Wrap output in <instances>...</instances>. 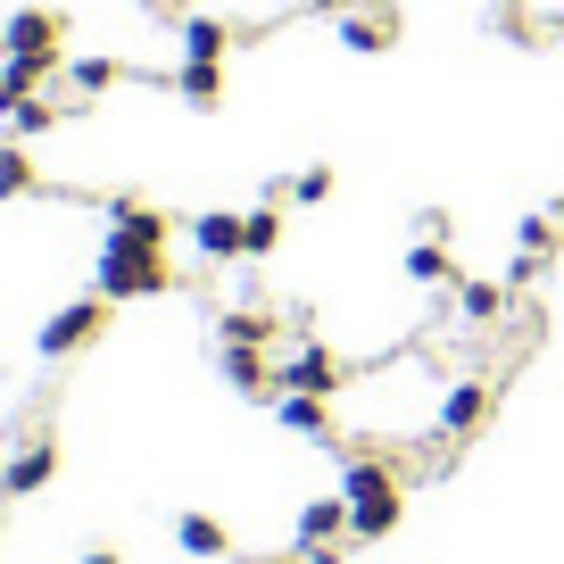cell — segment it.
Masks as SVG:
<instances>
[{"mask_svg": "<svg viewBox=\"0 0 564 564\" xmlns=\"http://www.w3.org/2000/svg\"><path fill=\"white\" fill-rule=\"evenodd\" d=\"M340 498H349V540H390L399 514H406V490H399V474H390V457H349Z\"/></svg>", "mask_w": 564, "mask_h": 564, "instance_id": "6da1fadb", "label": "cell"}, {"mask_svg": "<svg viewBox=\"0 0 564 564\" xmlns=\"http://www.w3.org/2000/svg\"><path fill=\"white\" fill-rule=\"evenodd\" d=\"M159 291H175V265H166V249L108 232V249H100V300H159Z\"/></svg>", "mask_w": 564, "mask_h": 564, "instance_id": "7a4b0ae2", "label": "cell"}, {"mask_svg": "<svg viewBox=\"0 0 564 564\" xmlns=\"http://www.w3.org/2000/svg\"><path fill=\"white\" fill-rule=\"evenodd\" d=\"M0 51L18 58V67L51 75V67H58V51H67V18H51V9H18V18L0 25Z\"/></svg>", "mask_w": 564, "mask_h": 564, "instance_id": "3957f363", "label": "cell"}, {"mask_svg": "<svg viewBox=\"0 0 564 564\" xmlns=\"http://www.w3.org/2000/svg\"><path fill=\"white\" fill-rule=\"evenodd\" d=\"M58 481V432H34V441L18 448V457L0 465V498H34Z\"/></svg>", "mask_w": 564, "mask_h": 564, "instance_id": "277c9868", "label": "cell"}, {"mask_svg": "<svg viewBox=\"0 0 564 564\" xmlns=\"http://www.w3.org/2000/svg\"><path fill=\"white\" fill-rule=\"evenodd\" d=\"M108 307H117V300H67V307H58L51 324H42V357H75L84 340H100Z\"/></svg>", "mask_w": 564, "mask_h": 564, "instance_id": "5b68a950", "label": "cell"}, {"mask_svg": "<svg viewBox=\"0 0 564 564\" xmlns=\"http://www.w3.org/2000/svg\"><path fill=\"white\" fill-rule=\"evenodd\" d=\"M274 390H307V399H333L340 390V357L324 349V340H307V349H291L274 366Z\"/></svg>", "mask_w": 564, "mask_h": 564, "instance_id": "8992f818", "label": "cell"}, {"mask_svg": "<svg viewBox=\"0 0 564 564\" xmlns=\"http://www.w3.org/2000/svg\"><path fill=\"white\" fill-rule=\"evenodd\" d=\"M390 42H399V0H366V9L340 18V51L373 58V51H390Z\"/></svg>", "mask_w": 564, "mask_h": 564, "instance_id": "52a82bcc", "label": "cell"}, {"mask_svg": "<svg viewBox=\"0 0 564 564\" xmlns=\"http://www.w3.org/2000/svg\"><path fill=\"white\" fill-rule=\"evenodd\" d=\"M481 415H490V382H448V399H441V441L481 432Z\"/></svg>", "mask_w": 564, "mask_h": 564, "instance_id": "ba28073f", "label": "cell"}, {"mask_svg": "<svg viewBox=\"0 0 564 564\" xmlns=\"http://www.w3.org/2000/svg\"><path fill=\"white\" fill-rule=\"evenodd\" d=\"M274 423L300 432V441H324L333 432V399H307V390H274Z\"/></svg>", "mask_w": 564, "mask_h": 564, "instance_id": "9c48e42d", "label": "cell"}, {"mask_svg": "<svg viewBox=\"0 0 564 564\" xmlns=\"http://www.w3.org/2000/svg\"><path fill=\"white\" fill-rule=\"evenodd\" d=\"M340 531H349V498H307V507H300V547H333L340 540Z\"/></svg>", "mask_w": 564, "mask_h": 564, "instance_id": "30bf717a", "label": "cell"}, {"mask_svg": "<svg viewBox=\"0 0 564 564\" xmlns=\"http://www.w3.org/2000/svg\"><path fill=\"white\" fill-rule=\"evenodd\" d=\"M108 232H124V241H150V249H166V216H159V208H141V199H108Z\"/></svg>", "mask_w": 564, "mask_h": 564, "instance_id": "8fae6325", "label": "cell"}, {"mask_svg": "<svg viewBox=\"0 0 564 564\" xmlns=\"http://www.w3.org/2000/svg\"><path fill=\"white\" fill-rule=\"evenodd\" d=\"M225 382L241 390V399H265V390H274V366H265V349H225Z\"/></svg>", "mask_w": 564, "mask_h": 564, "instance_id": "7c38bea8", "label": "cell"}, {"mask_svg": "<svg viewBox=\"0 0 564 564\" xmlns=\"http://www.w3.org/2000/svg\"><path fill=\"white\" fill-rule=\"evenodd\" d=\"M175 91H183L192 108H216V100H225V67H216V58H183Z\"/></svg>", "mask_w": 564, "mask_h": 564, "instance_id": "4fadbf2b", "label": "cell"}, {"mask_svg": "<svg viewBox=\"0 0 564 564\" xmlns=\"http://www.w3.org/2000/svg\"><path fill=\"white\" fill-rule=\"evenodd\" d=\"M199 258H241V216H192Z\"/></svg>", "mask_w": 564, "mask_h": 564, "instance_id": "5bb4252c", "label": "cell"}, {"mask_svg": "<svg viewBox=\"0 0 564 564\" xmlns=\"http://www.w3.org/2000/svg\"><path fill=\"white\" fill-rule=\"evenodd\" d=\"M265 340H274V316H265V307H232L225 316V349H265Z\"/></svg>", "mask_w": 564, "mask_h": 564, "instance_id": "9a60e30c", "label": "cell"}, {"mask_svg": "<svg viewBox=\"0 0 564 564\" xmlns=\"http://www.w3.org/2000/svg\"><path fill=\"white\" fill-rule=\"evenodd\" d=\"M232 51V25L216 18H183V58H225Z\"/></svg>", "mask_w": 564, "mask_h": 564, "instance_id": "2e32d148", "label": "cell"}, {"mask_svg": "<svg viewBox=\"0 0 564 564\" xmlns=\"http://www.w3.org/2000/svg\"><path fill=\"white\" fill-rule=\"evenodd\" d=\"M175 540L192 547V556H225V547H232V540H225V523H216V514H183V523H175Z\"/></svg>", "mask_w": 564, "mask_h": 564, "instance_id": "e0dca14e", "label": "cell"}, {"mask_svg": "<svg viewBox=\"0 0 564 564\" xmlns=\"http://www.w3.org/2000/svg\"><path fill=\"white\" fill-rule=\"evenodd\" d=\"M274 241H282V216H274V208H265V199H258V208L241 216V258H265V249H274Z\"/></svg>", "mask_w": 564, "mask_h": 564, "instance_id": "ac0fdd59", "label": "cell"}, {"mask_svg": "<svg viewBox=\"0 0 564 564\" xmlns=\"http://www.w3.org/2000/svg\"><path fill=\"white\" fill-rule=\"evenodd\" d=\"M457 307L474 324H498V316H507V291H498V282H457Z\"/></svg>", "mask_w": 564, "mask_h": 564, "instance_id": "d6986e66", "label": "cell"}, {"mask_svg": "<svg viewBox=\"0 0 564 564\" xmlns=\"http://www.w3.org/2000/svg\"><path fill=\"white\" fill-rule=\"evenodd\" d=\"M25 192H34V159L18 141H0V199H25Z\"/></svg>", "mask_w": 564, "mask_h": 564, "instance_id": "ffe728a7", "label": "cell"}, {"mask_svg": "<svg viewBox=\"0 0 564 564\" xmlns=\"http://www.w3.org/2000/svg\"><path fill=\"white\" fill-rule=\"evenodd\" d=\"M406 274H415V282H448V249L441 241H415V249H406Z\"/></svg>", "mask_w": 564, "mask_h": 564, "instance_id": "44dd1931", "label": "cell"}, {"mask_svg": "<svg viewBox=\"0 0 564 564\" xmlns=\"http://www.w3.org/2000/svg\"><path fill=\"white\" fill-rule=\"evenodd\" d=\"M282 192H291V199H307V208H324V199H333V166H307V175H291Z\"/></svg>", "mask_w": 564, "mask_h": 564, "instance_id": "7402d4cb", "label": "cell"}, {"mask_svg": "<svg viewBox=\"0 0 564 564\" xmlns=\"http://www.w3.org/2000/svg\"><path fill=\"white\" fill-rule=\"evenodd\" d=\"M67 84H75V91H108V84H117V58H75Z\"/></svg>", "mask_w": 564, "mask_h": 564, "instance_id": "603a6c76", "label": "cell"}, {"mask_svg": "<svg viewBox=\"0 0 564 564\" xmlns=\"http://www.w3.org/2000/svg\"><path fill=\"white\" fill-rule=\"evenodd\" d=\"M9 124H18V133L34 141V133H51V124H58V108H51V100H25L18 117H9Z\"/></svg>", "mask_w": 564, "mask_h": 564, "instance_id": "cb8c5ba5", "label": "cell"}, {"mask_svg": "<svg viewBox=\"0 0 564 564\" xmlns=\"http://www.w3.org/2000/svg\"><path fill=\"white\" fill-rule=\"evenodd\" d=\"M141 9H159V18H192V0H141Z\"/></svg>", "mask_w": 564, "mask_h": 564, "instance_id": "d4e9b609", "label": "cell"}, {"mask_svg": "<svg viewBox=\"0 0 564 564\" xmlns=\"http://www.w3.org/2000/svg\"><path fill=\"white\" fill-rule=\"evenodd\" d=\"M84 564H124V556H117V547H91V556H84Z\"/></svg>", "mask_w": 564, "mask_h": 564, "instance_id": "484cf974", "label": "cell"}, {"mask_svg": "<svg viewBox=\"0 0 564 564\" xmlns=\"http://www.w3.org/2000/svg\"><path fill=\"white\" fill-rule=\"evenodd\" d=\"M300 9H349V0H300Z\"/></svg>", "mask_w": 564, "mask_h": 564, "instance_id": "4316f807", "label": "cell"}]
</instances>
